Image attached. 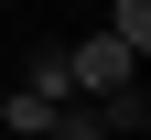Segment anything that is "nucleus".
Listing matches in <instances>:
<instances>
[{
    "mask_svg": "<svg viewBox=\"0 0 151 140\" xmlns=\"http://www.w3.org/2000/svg\"><path fill=\"white\" fill-rule=\"evenodd\" d=\"M108 32H119V43H129V54L151 65V0H119V22H108Z\"/></svg>",
    "mask_w": 151,
    "mask_h": 140,
    "instance_id": "7ed1b4c3",
    "label": "nucleus"
},
{
    "mask_svg": "<svg viewBox=\"0 0 151 140\" xmlns=\"http://www.w3.org/2000/svg\"><path fill=\"white\" fill-rule=\"evenodd\" d=\"M65 75L86 108H119V97H140V54L119 43V32H86V43H65Z\"/></svg>",
    "mask_w": 151,
    "mask_h": 140,
    "instance_id": "f257e3e1",
    "label": "nucleus"
},
{
    "mask_svg": "<svg viewBox=\"0 0 151 140\" xmlns=\"http://www.w3.org/2000/svg\"><path fill=\"white\" fill-rule=\"evenodd\" d=\"M0 11H11V0H0Z\"/></svg>",
    "mask_w": 151,
    "mask_h": 140,
    "instance_id": "20e7f679",
    "label": "nucleus"
},
{
    "mask_svg": "<svg viewBox=\"0 0 151 140\" xmlns=\"http://www.w3.org/2000/svg\"><path fill=\"white\" fill-rule=\"evenodd\" d=\"M43 140H108V108H86V97H65V118H54Z\"/></svg>",
    "mask_w": 151,
    "mask_h": 140,
    "instance_id": "f03ea898",
    "label": "nucleus"
}]
</instances>
